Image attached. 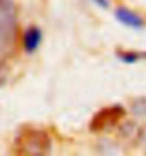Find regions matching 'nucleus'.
I'll use <instances>...</instances> for the list:
<instances>
[{"mask_svg":"<svg viewBox=\"0 0 146 156\" xmlns=\"http://www.w3.org/2000/svg\"><path fill=\"white\" fill-rule=\"evenodd\" d=\"M53 139L47 131L34 126L21 128L13 140V152L20 156L50 155Z\"/></svg>","mask_w":146,"mask_h":156,"instance_id":"f257e3e1","label":"nucleus"},{"mask_svg":"<svg viewBox=\"0 0 146 156\" xmlns=\"http://www.w3.org/2000/svg\"><path fill=\"white\" fill-rule=\"evenodd\" d=\"M17 12L13 0H0V61L16 50Z\"/></svg>","mask_w":146,"mask_h":156,"instance_id":"f03ea898","label":"nucleus"},{"mask_svg":"<svg viewBox=\"0 0 146 156\" xmlns=\"http://www.w3.org/2000/svg\"><path fill=\"white\" fill-rule=\"evenodd\" d=\"M126 116V109L119 104L108 105L101 108L89 121V131L94 133L108 132L112 128H115L122 119Z\"/></svg>","mask_w":146,"mask_h":156,"instance_id":"7ed1b4c3","label":"nucleus"},{"mask_svg":"<svg viewBox=\"0 0 146 156\" xmlns=\"http://www.w3.org/2000/svg\"><path fill=\"white\" fill-rule=\"evenodd\" d=\"M115 17H116L118 21H121L123 26L130 27V29L139 30L145 26V21H143L142 17L126 7H118L115 10Z\"/></svg>","mask_w":146,"mask_h":156,"instance_id":"20e7f679","label":"nucleus"},{"mask_svg":"<svg viewBox=\"0 0 146 156\" xmlns=\"http://www.w3.org/2000/svg\"><path fill=\"white\" fill-rule=\"evenodd\" d=\"M41 40H43V33L37 26H30L23 34V47H24L26 53L33 54L36 53L37 48L40 47Z\"/></svg>","mask_w":146,"mask_h":156,"instance_id":"39448f33","label":"nucleus"},{"mask_svg":"<svg viewBox=\"0 0 146 156\" xmlns=\"http://www.w3.org/2000/svg\"><path fill=\"white\" fill-rule=\"evenodd\" d=\"M118 58L125 64H135V62L146 60V51H135V50H118Z\"/></svg>","mask_w":146,"mask_h":156,"instance_id":"423d86ee","label":"nucleus"},{"mask_svg":"<svg viewBox=\"0 0 146 156\" xmlns=\"http://www.w3.org/2000/svg\"><path fill=\"white\" fill-rule=\"evenodd\" d=\"M134 112L138 115H146V98H141L134 104Z\"/></svg>","mask_w":146,"mask_h":156,"instance_id":"0eeeda50","label":"nucleus"},{"mask_svg":"<svg viewBox=\"0 0 146 156\" xmlns=\"http://www.w3.org/2000/svg\"><path fill=\"white\" fill-rule=\"evenodd\" d=\"M92 2L97 4V6L102 7V9H108V7H109V2H108V0H92Z\"/></svg>","mask_w":146,"mask_h":156,"instance_id":"6e6552de","label":"nucleus"}]
</instances>
